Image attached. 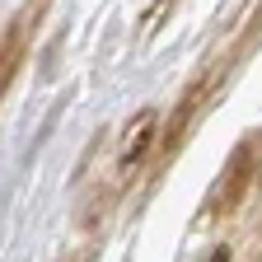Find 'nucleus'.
Masks as SVG:
<instances>
[{
    "label": "nucleus",
    "instance_id": "2",
    "mask_svg": "<svg viewBox=\"0 0 262 262\" xmlns=\"http://www.w3.org/2000/svg\"><path fill=\"white\" fill-rule=\"evenodd\" d=\"M155 150H159V108H141V113H131V122L122 126V141H117V164H113L117 183H131Z\"/></svg>",
    "mask_w": 262,
    "mask_h": 262
},
{
    "label": "nucleus",
    "instance_id": "1",
    "mask_svg": "<svg viewBox=\"0 0 262 262\" xmlns=\"http://www.w3.org/2000/svg\"><path fill=\"white\" fill-rule=\"evenodd\" d=\"M257 164H262L257 141H244L234 155H229L225 173H220V183H215V192H211V202H206V215H211V220L234 215V211L248 202V187H253V178H257Z\"/></svg>",
    "mask_w": 262,
    "mask_h": 262
},
{
    "label": "nucleus",
    "instance_id": "5",
    "mask_svg": "<svg viewBox=\"0 0 262 262\" xmlns=\"http://www.w3.org/2000/svg\"><path fill=\"white\" fill-rule=\"evenodd\" d=\"M66 262H94V248H80V253H71Z\"/></svg>",
    "mask_w": 262,
    "mask_h": 262
},
{
    "label": "nucleus",
    "instance_id": "4",
    "mask_svg": "<svg viewBox=\"0 0 262 262\" xmlns=\"http://www.w3.org/2000/svg\"><path fill=\"white\" fill-rule=\"evenodd\" d=\"M206 262H229V248H225V244H220V248H211V253H206Z\"/></svg>",
    "mask_w": 262,
    "mask_h": 262
},
{
    "label": "nucleus",
    "instance_id": "3",
    "mask_svg": "<svg viewBox=\"0 0 262 262\" xmlns=\"http://www.w3.org/2000/svg\"><path fill=\"white\" fill-rule=\"evenodd\" d=\"M169 10H173V0H155V5H150V14L141 19V33H145V38L159 28V19H169Z\"/></svg>",
    "mask_w": 262,
    "mask_h": 262
}]
</instances>
